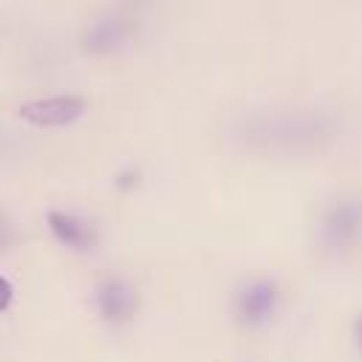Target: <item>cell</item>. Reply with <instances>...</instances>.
I'll use <instances>...</instances> for the list:
<instances>
[{
	"instance_id": "6da1fadb",
	"label": "cell",
	"mask_w": 362,
	"mask_h": 362,
	"mask_svg": "<svg viewBox=\"0 0 362 362\" xmlns=\"http://www.w3.org/2000/svg\"><path fill=\"white\" fill-rule=\"evenodd\" d=\"M362 240V201L342 198L322 215V243L334 252H345Z\"/></svg>"
},
{
	"instance_id": "7a4b0ae2",
	"label": "cell",
	"mask_w": 362,
	"mask_h": 362,
	"mask_svg": "<svg viewBox=\"0 0 362 362\" xmlns=\"http://www.w3.org/2000/svg\"><path fill=\"white\" fill-rule=\"evenodd\" d=\"M280 303V288L274 280L269 277H255L249 283H243L235 294V317L243 325H263L274 317Z\"/></svg>"
},
{
	"instance_id": "3957f363",
	"label": "cell",
	"mask_w": 362,
	"mask_h": 362,
	"mask_svg": "<svg viewBox=\"0 0 362 362\" xmlns=\"http://www.w3.org/2000/svg\"><path fill=\"white\" fill-rule=\"evenodd\" d=\"M85 113V99L82 96H45L20 105V119L34 124V127H65L76 122Z\"/></svg>"
},
{
	"instance_id": "277c9868",
	"label": "cell",
	"mask_w": 362,
	"mask_h": 362,
	"mask_svg": "<svg viewBox=\"0 0 362 362\" xmlns=\"http://www.w3.org/2000/svg\"><path fill=\"white\" fill-rule=\"evenodd\" d=\"M328 133V122L322 116H303V113H288V116H272L263 122L252 124V136H266L274 144L280 139L288 141V147H294V141L300 139H320Z\"/></svg>"
},
{
	"instance_id": "5b68a950",
	"label": "cell",
	"mask_w": 362,
	"mask_h": 362,
	"mask_svg": "<svg viewBox=\"0 0 362 362\" xmlns=\"http://www.w3.org/2000/svg\"><path fill=\"white\" fill-rule=\"evenodd\" d=\"M96 308H99L105 322L124 325L136 317L139 294L124 277H105L96 288Z\"/></svg>"
},
{
	"instance_id": "8992f818",
	"label": "cell",
	"mask_w": 362,
	"mask_h": 362,
	"mask_svg": "<svg viewBox=\"0 0 362 362\" xmlns=\"http://www.w3.org/2000/svg\"><path fill=\"white\" fill-rule=\"evenodd\" d=\"M48 226H51L54 238H57L59 243H65L68 249L88 252V249H93V243H96L93 229H90L88 223H82L79 218L68 215V212H57V209H51V212H48Z\"/></svg>"
},
{
	"instance_id": "52a82bcc",
	"label": "cell",
	"mask_w": 362,
	"mask_h": 362,
	"mask_svg": "<svg viewBox=\"0 0 362 362\" xmlns=\"http://www.w3.org/2000/svg\"><path fill=\"white\" fill-rule=\"evenodd\" d=\"M130 37V25L122 17H102L88 34H85V48L90 54H110L119 45H124V40Z\"/></svg>"
},
{
	"instance_id": "ba28073f",
	"label": "cell",
	"mask_w": 362,
	"mask_h": 362,
	"mask_svg": "<svg viewBox=\"0 0 362 362\" xmlns=\"http://www.w3.org/2000/svg\"><path fill=\"white\" fill-rule=\"evenodd\" d=\"M11 297H14V288L6 277H0V311H6L11 305Z\"/></svg>"
},
{
	"instance_id": "9c48e42d",
	"label": "cell",
	"mask_w": 362,
	"mask_h": 362,
	"mask_svg": "<svg viewBox=\"0 0 362 362\" xmlns=\"http://www.w3.org/2000/svg\"><path fill=\"white\" fill-rule=\"evenodd\" d=\"M8 240H11V229H8V223H6V218L0 215V249H3V246H6Z\"/></svg>"
},
{
	"instance_id": "30bf717a",
	"label": "cell",
	"mask_w": 362,
	"mask_h": 362,
	"mask_svg": "<svg viewBox=\"0 0 362 362\" xmlns=\"http://www.w3.org/2000/svg\"><path fill=\"white\" fill-rule=\"evenodd\" d=\"M136 181H139V173H124V175H119V187H122V189L133 187Z\"/></svg>"
},
{
	"instance_id": "8fae6325",
	"label": "cell",
	"mask_w": 362,
	"mask_h": 362,
	"mask_svg": "<svg viewBox=\"0 0 362 362\" xmlns=\"http://www.w3.org/2000/svg\"><path fill=\"white\" fill-rule=\"evenodd\" d=\"M354 339H356V345L362 348V314H359L356 322H354Z\"/></svg>"
}]
</instances>
